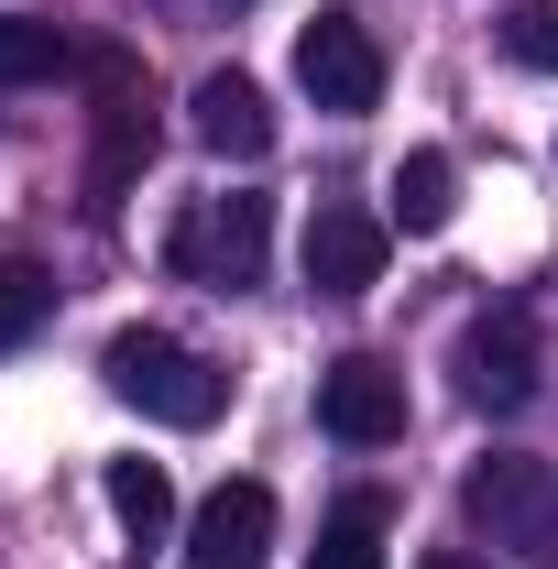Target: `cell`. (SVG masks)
I'll list each match as a JSON object with an SVG mask.
<instances>
[{
    "label": "cell",
    "instance_id": "obj_1",
    "mask_svg": "<svg viewBox=\"0 0 558 569\" xmlns=\"http://www.w3.org/2000/svg\"><path fill=\"white\" fill-rule=\"evenodd\" d=\"M460 515H471L482 548H515V559L558 569V460H537V449H482L460 471Z\"/></svg>",
    "mask_w": 558,
    "mask_h": 569
},
{
    "label": "cell",
    "instance_id": "obj_2",
    "mask_svg": "<svg viewBox=\"0 0 558 569\" xmlns=\"http://www.w3.org/2000/svg\"><path fill=\"white\" fill-rule=\"evenodd\" d=\"M99 372H110V395L142 406L153 427H209L219 406H230V372L198 361L187 340H165V329H121V340L99 351Z\"/></svg>",
    "mask_w": 558,
    "mask_h": 569
},
{
    "label": "cell",
    "instance_id": "obj_3",
    "mask_svg": "<svg viewBox=\"0 0 558 569\" xmlns=\"http://www.w3.org/2000/svg\"><path fill=\"white\" fill-rule=\"evenodd\" d=\"M263 252H275V209L263 198H198V209L165 230V263L187 284H219V296L263 284Z\"/></svg>",
    "mask_w": 558,
    "mask_h": 569
},
{
    "label": "cell",
    "instance_id": "obj_4",
    "mask_svg": "<svg viewBox=\"0 0 558 569\" xmlns=\"http://www.w3.org/2000/svg\"><path fill=\"white\" fill-rule=\"evenodd\" d=\"M88 88H99V153H88V198L121 209L153 164V99H142L132 56H88Z\"/></svg>",
    "mask_w": 558,
    "mask_h": 569
},
{
    "label": "cell",
    "instance_id": "obj_5",
    "mask_svg": "<svg viewBox=\"0 0 558 569\" xmlns=\"http://www.w3.org/2000/svg\"><path fill=\"white\" fill-rule=\"evenodd\" d=\"M296 88H307L329 121H361V110H383V44H372L350 11H318V22L296 33Z\"/></svg>",
    "mask_w": 558,
    "mask_h": 569
},
{
    "label": "cell",
    "instance_id": "obj_6",
    "mask_svg": "<svg viewBox=\"0 0 558 569\" xmlns=\"http://www.w3.org/2000/svg\"><path fill=\"white\" fill-rule=\"evenodd\" d=\"M318 427L340 438V449H395L406 438V372L372 351H350L318 372Z\"/></svg>",
    "mask_w": 558,
    "mask_h": 569
},
{
    "label": "cell",
    "instance_id": "obj_7",
    "mask_svg": "<svg viewBox=\"0 0 558 569\" xmlns=\"http://www.w3.org/2000/svg\"><path fill=\"white\" fill-rule=\"evenodd\" d=\"M460 395H471L482 417H515V406L537 395V318H526V307L471 318V340H460Z\"/></svg>",
    "mask_w": 558,
    "mask_h": 569
},
{
    "label": "cell",
    "instance_id": "obj_8",
    "mask_svg": "<svg viewBox=\"0 0 558 569\" xmlns=\"http://www.w3.org/2000/svg\"><path fill=\"white\" fill-rule=\"evenodd\" d=\"M383 241H395V219H372V209H350V198H329V209L307 219V284L318 296H361V284L383 274Z\"/></svg>",
    "mask_w": 558,
    "mask_h": 569
},
{
    "label": "cell",
    "instance_id": "obj_9",
    "mask_svg": "<svg viewBox=\"0 0 558 569\" xmlns=\"http://www.w3.org/2000/svg\"><path fill=\"white\" fill-rule=\"evenodd\" d=\"M263 548H275V493L263 482H219L187 526V569H263Z\"/></svg>",
    "mask_w": 558,
    "mask_h": 569
},
{
    "label": "cell",
    "instance_id": "obj_10",
    "mask_svg": "<svg viewBox=\"0 0 558 569\" xmlns=\"http://www.w3.org/2000/svg\"><path fill=\"white\" fill-rule=\"evenodd\" d=\"M187 110H198V142H209L219 164H263V153H275V110H263V88H252L241 67L198 77V99H187Z\"/></svg>",
    "mask_w": 558,
    "mask_h": 569
},
{
    "label": "cell",
    "instance_id": "obj_11",
    "mask_svg": "<svg viewBox=\"0 0 558 569\" xmlns=\"http://www.w3.org/2000/svg\"><path fill=\"white\" fill-rule=\"evenodd\" d=\"M395 230H449V219H460V164H449V153H406V164H395Z\"/></svg>",
    "mask_w": 558,
    "mask_h": 569
},
{
    "label": "cell",
    "instance_id": "obj_12",
    "mask_svg": "<svg viewBox=\"0 0 558 569\" xmlns=\"http://www.w3.org/2000/svg\"><path fill=\"white\" fill-rule=\"evenodd\" d=\"M110 515H121L132 548H153V537L176 526V482H165V460H110Z\"/></svg>",
    "mask_w": 558,
    "mask_h": 569
},
{
    "label": "cell",
    "instance_id": "obj_13",
    "mask_svg": "<svg viewBox=\"0 0 558 569\" xmlns=\"http://www.w3.org/2000/svg\"><path fill=\"white\" fill-rule=\"evenodd\" d=\"M307 569H383V493H350L329 526H318V559Z\"/></svg>",
    "mask_w": 558,
    "mask_h": 569
},
{
    "label": "cell",
    "instance_id": "obj_14",
    "mask_svg": "<svg viewBox=\"0 0 558 569\" xmlns=\"http://www.w3.org/2000/svg\"><path fill=\"white\" fill-rule=\"evenodd\" d=\"M67 56H77V44L56 33V22H0V88H44Z\"/></svg>",
    "mask_w": 558,
    "mask_h": 569
},
{
    "label": "cell",
    "instance_id": "obj_15",
    "mask_svg": "<svg viewBox=\"0 0 558 569\" xmlns=\"http://www.w3.org/2000/svg\"><path fill=\"white\" fill-rule=\"evenodd\" d=\"M492 33H504V56H515L526 77H558V0H504Z\"/></svg>",
    "mask_w": 558,
    "mask_h": 569
},
{
    "label": "cell",
    "instance_id": "obj_16",
    "mask_svg": "<svg viewBox=\"0 0 558 569\" xmlns=\"http://www.w3.org/2000/svg\"><path fill=\"white\" fill-rule=\"evenodd\" d=\"M44 307H56V284L33 274V263H0V351H22L44 329Z\"/></svg>",
    "mask_w": 558,
    "mask_h": 569
},
{
    "label": "cell",
    "instance_id": "obj_17",
    "mask_svg": "<svg viewBox=\"0 0 558 569\" xmlns=\"http://www.w3.org/2000/svg\"><path fill=\"white\" fill-rule=\"evenodd\" d=\"M417 569H492V559H482V548H427Z\"/></svg>",
    "mask_w": 558,
    "mask_h": 569
},
{
    "label": "cell",
    "instance_id": "obj_18",
    "mask_svg": "<svg viewBox=\"0 0 558 569\" xmlns=\"http://www.w3.org/2000/svg\"><path fill=\"white\" fill-rule=\"evenodd\" d=\"M230 11H241V0H230Z\"/></svg>",
    "mask_w": 558,
    "mask_h": 569
}]
</instances>
